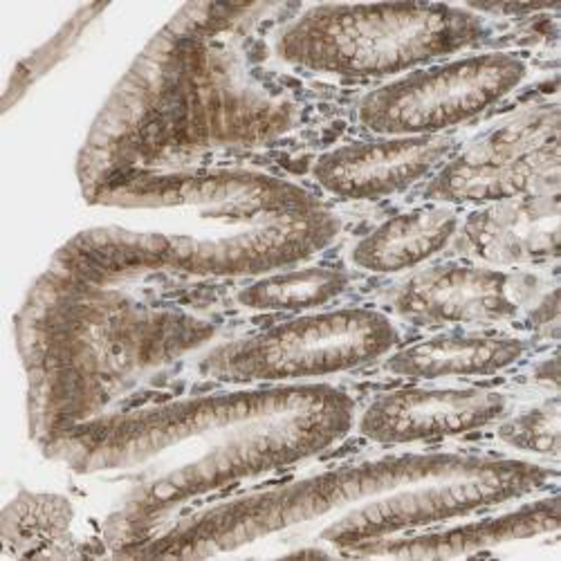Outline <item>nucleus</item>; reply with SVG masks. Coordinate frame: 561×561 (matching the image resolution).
Returning <instances> with one entry per match:
<instances>
[{
	"label": "nucleus",
	"mask_w": 561,
	"mask_h": 561,
	"mask_svg": "<svg viewBox=\"0 0 561 561\" xmlns=\"http://www.w3.org/2000/svg\"><path fill=\"white\" fill-rule=\"evenodd\" d=\"M357 407L329 382L225 387L111 411L41 449L72 474L119 490L106 537L130 550L198 501L331 451L353 434Z\"/></svg>",
	"instance_id": "obj_1"
},
{
	"label": "nucleus",
	"mask_w": 561,
	"mask_h": 561,
	"mask_svg": "<svg viewBox=\"0 0 561 561\" xmlns=\"http://www.w3.org/2000/svg\"><path fill=\"white\" fill-rule=\"evenodd\" d=\"M557 465L517 454L389 451L182 514L126 554L214 557L265 539L351 554L557 490Z\"/></svg>",
	"instance_id": "obj_2"
},
{
	"label": "nucleus",
	"mask_w": 561,
	"mask_h": 561,
	"mask_svg": "<svg viewBox=\"0 0 561 561\" xmlns=\"http://www.w3.org/2000/svg\"><path fill=\"white\" fill-rule=\"evenodd\" d=\"M265 5H184L122 77L79 156L92 201L108 186L270 147L301 119L293 92L254 72L245 36Z\"/></svg>",
	"instance_id": "obj_3"
},
{
	"label": "nucleus",
	"mask_w": 561,
	"mask_h": 561,
	"mask_svg": "<svg viewBox=\"0 0 561 561\" xmlns=\"http://www.w3.org/2000/svg\"><path fill=\"white\" fill-rule=\"evenodd\" d=\"M117 201L164 207L184 229L92 227L72 237L50 265L104 284L149 276L256 278L310 261L342 231V218L314 192L245 169L139 175L92 198L102 205Z\"/></svg>",
	"instance_id": "obj_4"
},
{
	"label": "nucleus",
	"mask_w": 561,
	"mask_h": 561,
	"mask_svg": "<svg viewBox=\"0 0 561 561\" xmlns=\"http://www.w3.org/2000/svg\"><path fill=\"white\" fill-rule=\"evenodd\" d=\"M218 323L126 284L90 280L48 265L19 317L32 438H48L111 413L158 373L205 351Z\"/></svg>",
	"instance_id": "obj_5"
},
{
	"label": "nucleus",
	"mask_w": 561,
	"mask_h": 561,
	"mask_svg": "<svg viewBox=\"0 0 561 561\" xmlns=\"http://www.w3.org/2000/svg\"><path fill=\"white\" fill-rule=\"evenodd\" d=\"M488 16L467 5H308L280 25L272 57L290 70L335 81H391L490 38Z\"/></svg>",
	"instance_id": "obj_6"
},
{
	"label": "nucleus",
	"mask_w": 561,
	"mask_h": 561,
	"mask_svg": "<svg viewBox=\"0 0 561 561\" xmlns=\"http://www.w3.org/2000/svg\"><path fill=\"white\" fill-rule=\"evenodd\" d=\"M400 344V323L385 308L331 306L214 344L196 373L220 387L321 382L380 364Z\"/></svg>",
	"instance_id": "obj_7"
},
{
	"label": "nucleus",
	"mask_w": 561,
	"mask_h": 561,
	"mask_svg": "<svg viewBox=\"0 0 561 561\" xmlns=\"http://www.w3.org/2000/svg\"><path fill=\"white\" fill-rule=\"evenodd\" d=\"M528 77L530 64L517 53L474 50L380 83L355 115L373 137L447 135L499 106Z\"/></svg>",
	"instance_id": "obj_8"
},
{
	"label": "nucleus",
	"mask_w": 561,
	"mask_h": 561,
	"mask_svg": "<svg viewBox=\"0 0 561 561\" xmlns=\"http://www.w3.org/2000/svg\"><path fill=\"white\" fill-rule=\"evenodd\" d=\"M559 104L535 102L496 119L423 184L420 201L460 209L559 192Z\"/></svg>",
	"instance_id": "obj_9"
},
{
	"label": "nucleus",
	"mask_w": 561,
	"mask_h": 561,
	"mask_svg": "<svg viewBox=\"0 0 561 561\" xmlns=\"http://www.w3.org/2000/svg\"><path fill=\"white\" fill-rule=\"evenodd\" d=\"M557 284L541 270H505L467 259L432 261L409 272L382 299L400 325L415 329H503L524 323Z\"/></svg>",
	"instance_id": "obj_10"
},
{
	"label": "nucleus",
	"mask_w": 561,
	"mask_h": 561,
	"mask_svg": "<svg viewBox=\"0 0 561 561\" xmlns=\"http://www.w3.org/2000/svg\"><path fill=\"white\" fill-rule=\"evenodd\" d=\"M512 409L499 389L417 382L357 407L353 432L378 447H411L492 430Z\"/></svg>",
	"instance_id": "obj_11"
},
{
	"label": "nucleus",
	"mask_w": 561,
	"mask_h": 561,
	"mask_svg": "<svg viewBox=\"0 0 561 561\" xmlns=\"http://www.w3.org/2000/svg\"><path fill=\"white\" fill-rule=\"evenodd\" d=\"M458 149L447 135L368 137L319 153L310 180L331 201L373 203L425 184Z\"/></svg>",
	"instance_id": "obj_12"
},
{
	"label": "nucleus",
	"mask_w": 561,
	"mask_h": 561,
	"mask_svg": "<svg viewBox=\"0 0 561 561\" xmlns=\"http://www.w3.org/2000/svg\"><path fill=\"white\" fill-rule=\"evenodd\" d=\"M559 192L488 203L462 214L451 252L505 270H546L559 259Z\"/></svg>",
	"instance_id": "obj_13"
},
{
	"label": "nucleus",
	"mask_w": 561,
	"mask_h": 561,
	"mask_svg": "<svg viewBox=\"0 0 561 561\" xmlns=\"http://www.w3.org/2000/svg\"><path fill=\"white\" fill-rule=\"evenodd\" d=\"M530 340L494 329H443L411 344H400L380 366L387 376L411 382L494 378L519 366Z\"/></svg>",
	"instance_id": "obj_14"
},
{
	"label": "nucleus",
	"mask_w": 561,
	"mask_h": 561,
	"mask_svg": "<svg viewBox=\"0 0 561 561\" xmlns=\"http://www.w3.org/2000/svg\"><path fill=\"white\" fill-rule=\"evenodd\" d=\"M559 528V496L557 490L514 503V507H501L490 517L438 526L411 535H400L366 543L355 548L348 557H404V559H430V557H462L474 554L485 548L524 541L557 533Z\"/></svg>",
	"instance_id": "obj_15"
},
{
	"label": "nucleus",
	"mask_w": 561,
	"mask_h": 561,
	"mask_svg": "<svg viewBox=\"0 0 561 561\" xmlns=\"http://www.w3.org/2000/svg\"><path fill=\"white\" fill-rule=\"evenodd\" d=\"M462 214L454 205L420 201L355 239L346 250L348 270L393 276L423 267L451 248Z\"/></svg>",
	"instance_id": "obj_16"
},
{
	"label": "nucleus",
	"mask_w": 561,
	"mask_h": 561,
	"mask_svg": "<svg viewBox=\"0 0 561 561\" xmlns=\"http://www.w3.org/2000/svg\"><path fill=\"white\" fill-rule=\"evenodd\" d=\"M351 290V270L319 263H299L252 278L233 295L248 312L304 314L337 304Z\"/></svg>",
	"instance_id": "obj_17"
},
{
	"label": "nucleus",
	"mask_w": 561,
	"mask_h": 561,
	"mask_svg": "<svg viewBox=\"0 0 561 561\" xmlns=\"http://www.w3.org/2000/svg\"><path fill=\"white\" fill-rule=\"evenodd\" d=\"M492 430L494 438L512 454L557 465L561 438L557 393L522 411L512 409Z\"/></svg>",
	"instance_id": "obj_18"
}]
</instances>
